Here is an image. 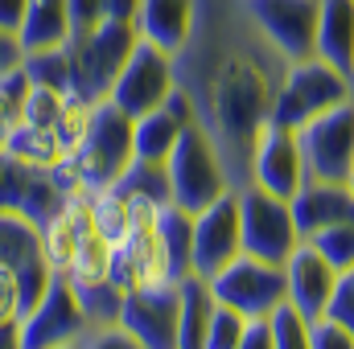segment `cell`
Here are the masks:
<instances>
[{
  "label": "cell",
  "instance_id": "f6af8a7d",
  "mask_svg": "<svg viewBox=\"0 0 354 349\" xmlns=\"http://www.w3.org/2000/svg\"><path fill=\"white\" fill-rule=\"evenodd\" d=\"M351 87H354V66H351Z\"/></svg>",
  "mask_w": 354,
  "mask_h": 349
},
{
  "label": "cell",
  "instance_id": "30bf717a",
  "mask_svg": "<svg viewBox=\"0 0 354 349\" xmlns=\"http://www.w3.org/2000/svg\"><path fill=\"white\" fill-rule=\"evenodd\" d=\"M91 333L87 317L75 300V288L66 283V275H54L50 288L41 292V300L17 321V337L21 349H62L79 346Z\"/></svg>",
  "mask_w": 354,
  "mask_h": 349
},
{
  "label": "cell",
  "instance_id": "44dd1931",
  "mask_svg": "<svg viewBox=\"0 0 354 349\" xmlns=\"http://www.w3.org/2000/svg\"><path fill=\"white\" fill-rule=\"evenodd\" d=\"M181 304H177V349H202L210 312H214V292L202 275H185L177 279Z\"/></svg>",
  "mask_w": 354,
  "mask_h": 349
},
{
  "label": "cell",
  "instance_id": "5bb4252c",
  "mask_svg": "<svg viewBox=\"0 0 354 349\" xmlns=\"http://www.w3.org/2000/svg\"><path fill=\"white\" fill-rule=\"evenodd\" d=\"M177 283H149L124 296L120 329L132 333L145 349H177Z\"/></svg>",
  "mask_w": 354,
  "mask_h": 349
},
{
  "label": "cell",
  "instance_id": "7402d4cb",
  "mask_svg": "<svg viewBox=\"0 0 354 349\" xmlns=\"http://www.w3.org/2000/svg\"><path fill=\"white\" fill-rule=\"evenodd\" d=\"M181 119H177L174 111L161 103L157 111H145V115H136L132 119V152H136V161H157V165H165L169 161V152H174L177 136H181Z\"/></svg>",
  "mask_w": 354,
  "mask_h": 349
},
{
  "label": "cell",
  "instance_id": "d6a6232c",
  "mask_svg": "<svg viewBox=\"0 0 354 349\" xmlns=\"http://www.w3.org/2000/svg\"><path fill=\"white\" fill-rule=\"evenodd\" d=\"M268 325H272V346L276 349H309V321L292 304H280L268 317Z\"/></svg>",
  "mask_w": 354,
  "mask_h": 349
},
{
  "label": "cell",
  "instance_id": "f1b7e54d",
  "mask_svg": "<svg viewBox=\"0 0 354 349\" xmlns=\"http://www.w3.org/2000/svg\"><path fill=\"white\" fill-rule=\"evenodd\" d=\"M243 333H248V317L214 300V312H210V325H206L202 349H239Z\"/></svg>",
  "mask_w": 354,
  "mask_h": 349
},
{
  "label": "cell",
  "instance_id": "8992f818",
  "mask_svg": "<svg viewBox=\"0 0 354 349\" xmlns=\"http://www.w3.org/2000/svg\"><path fill=\"white\" fill-rule=\"evenodd\" d=\"M75 189L79 185L66 165H29L0 148V210L25 214L29 222L41 226Z\"/></svg>",
  "mask_w": 354,
  "mask_h": 349
},
{
  "label": "cell",
  "instance_id": "ac0fdd59",
  "mask_svg": "<svg viewBox=\"0 0 354 349\" xmlns=\"http://www.w3.org/2000/svg\"><path fill=\"white\" fill-rule=\"evenodd\" d=\"M194 8H198V0H140V8H136L140 41H149L165 54H177L181 41L189 37Z\"/></svg>",
  "mask_w": 354,
  "mask_h": 349
},
{
  "label": "cell",
  "instance_id": "cb8c5ba5",
  "mask_svg": "<svg viewBox=\"0 0 354 349\" xmlns=\"http://www.w3.org/2000/svg\"><path fill=\"white\" fill-rule=\"evenodd\" d=\"M111 189H120L124 197H136V201L165 206V201H169V173H165V165H157V161H132Z\"/></svg>",
  "mask_w": 354,
  "mask_h": 349
},
{
  "label": "cell",
  "instance_id": "3957f363",
  "mask_svg": "<svg viewBox=\"0 0 354 349\" xmlns=\"http://www.w3.org/2000/svg\"><path fill=\"white\" fill-rule=\"evenodd\" d=\"M140 33L132 21H103L91 33H75L66 41V58H71V94L99 103L107 99V90L115 83V74L124 70L128 54L136 50Z\"/></svg>",
  "mask_w": 354,
  "mask_h": 349
},
{
  "label": "cell",
  "instance_id": "60d3db41",
  "mask_svg": "<svg viewBox=\"0 0 354 349\" xmlns=\"http://www.w3.org/2000/svg\"><path fill=\"white\" fill-rule=\"evenodd\" d=\"M25 4L29 0H0V29H21V17H25Z\"/></svg>",
  "mask_w": 354,
  "mask_h": 349
},
{
  "label": "cell",
  "instance_id": "4fadbf2b",
  "mask_svg": "<svg viewBox=\"0 0 354 349\" xmlns=\"http://www.w3.org/2000/svg\"><path fill=\"white\" fill-rule=\"evenodd\" d=\"M177 79H174V54L149 46V41H136V50L128 54L124 70L115 74V83L107 90V99L124 111V115H145V111H157L169 94H174Z\"/></svg>",
  "mask_w": 354,
  "mask_h": 349
},
{
  "label": "cell",
  "instance_id": "d4e9b609",
  "mask_svg": "<svg viewBox=\"0 0 354 349\" xmlns=\"http://www.w3.org/2000/svg\"><path fill=\"white\" fill-rule=\"evenodd\" d=\"M21 70L29 79V87H50L71 94V58H66V46L58 50H29L21 58Z\"/></svg>",
  "mask_w": 354,
  "mask_h": 349
},
{
  "label": "cell",
  "instance_id": "5b68a950",
  "mask_svg": "<svg viewBox=\"0 0 354 349\" xmlns=\"http://www.w3.org/2000/svg\"><path fill=\"white\" fill-rule=\"evenodd\" d=\"M165 173H169V201L181 206V210H189V214L206 210L218 193L231 189L227 169H223L214 144L206 140V132L198 123H185L181 128L174 152L165 161Z\"/></svg>",
  "mask_w": 354,
  "mask_h": 349
},
{
  "label": "cell",
  "instance_id": "6da1fadb",
  "mask_svg": "<svg viewBox=\"0 0 354 349\" xmlns=\"http://www.w3.org/2000/svg\"><path fill=\"white\" fill-rule=\"evenodd\" d=\"M284 66L243 0H198L189 37L174 54V79L194 107V123L214 144L231 189L252 185V144L272 119Z\"/></svg>",
  "mask_w": 354,
  "mask_h": 349
},
{
  "label": "cell",
  "instance_id": "74e56055",
  "mask_svg": "<svg viewBox=\"0 0 354 349\" xmlns=\"http://www.w3.org/2000/svg\"><path fill=\"white\" fill-rule=\"evenodd\" d=\"M83 349H145L132 333H124L120 325H107V329H91L83 337Z\"/></svg>",
  "mask_w": 354,
  "mask_h": 349
},
{
  "label": "cell",
  "instance_id": "9c48e42d",
  "mask_svg": "<svg viewBox=\"0 0 354 349\" xmlns=\"http://www.w3.org/2000/svg\"><path fill=\"white\" fill-rule=\"evenodd\" d=\"M239 197V230H243V251L268 263H284L292 255V247L301 243L292 210L284 197L268 193L260 185H243L235 189Z\"/></svg>",
  "mask_w": 354,
  "mask_h": 349
},
{
  "label": "cell",
  "instance_id": "d6986e66",
  "mask_svg": "<svg viewBox=\"0 0 354 349\" xmlns=\"http://www.w3.org/2000/svg\"><path fill=\"white\" fill-rule=\"evenodd\" d=\"M317 58L351 79L354 66V0H322L317 8Z\"/></svg>",
  "mask_w": 354,
  "mask_h": 349
},
{
  "label": "cell",
  "instance_id": "ba28073f",
  "mask_svg": "<svg viewBox=\"0 0 354 349\" xmlns=\"http://www.w3.org/2000/svg\"><path fill=\"white\" fill-rule=\"evenodd\" d=\"M214 300L243 312L248 321H264L284 304V263H268L256 255H239L235 263H227L214 279H206Z\"/></svg>",
  "mask_w": 354,
  "mask_h": 349
},
{
  "label": "cell",
  "instance_id": "ee69618b",
  "mask_svg": "<svg viewBox=\"0 0 354 349\" xmlns=\"http://www.w3.org/2000/svg\"><path fill=\"white\" fill-rule=\"evenodd\" d=\"M62 349H83V341H79V346H62Z\"/></svg>",
  "mask_w": 354,
  "mask_h": 349
},
{
  "label": "cell",
  "instance_id": "ab89813d",
  "mask_svg": "<svg viewBox=\"0 0 354 349\" xmlns=\"http://www.w3.org/2000/svg\"><path fill=\"white\" fill-rule=\"evenodd\" d=\"M239 349H276L272 346V325H268V317L264 321H248V333H243Z\"/></svg>",
  "mask_w": 354,
  "mask_h": 349
},
{
  "label": "cell",
  "instance_id": "f35d334b",
  "mask_svg": "<svg viewBox=\"0 0 354 349\" xmlns=\"http://www.w3.org/2000/svg\"><path fill=\"white\" fill-rule=\"evenodd\" d=\"M21 58H25V46H21V37H17L12 29H0V74L17 70V66H21Z\"/></svg>",
  "mask_w": 354,
  "mask_h": 349
},
{
  "label": "cell",
  "instance_id": "4316f807",
  "mask_svg": "<svg viewBox=\"0 0 354 349\" xmlns=\"http://www.w3.org/2000/svg\"><path fill=\"white\" fill-rule=\"evenodd\" d=\"M0 148L12 152V157H21V161H29V165H62V152H58L54 132H37V128H25V123Z\"/></svg>",
  "mask_w": 354,
  "mask_h": 349
},
{
  "label": "cell",
  "instance_id": "7a4b0ae2",
  "mask_svg": "<svg viewBox=\"0 0 354 349\" xmlns=\"http://www.w3.org/2000/svg\"><path fill=\"white\" fill-rule=\"evenodd\" d=\"M132 161H136V152H132V115H124L111 99L91 103L87 132L71 148V157L62 161L75 177V185L87 189V193L111 189Z\"/></svg>",
  "mask_w": 354,
  "mask_h": 349
},
{
  "label": "cell",
  "instance_id": "ffe728a7",
  "mask_svg": "<svg viewBox=\"0 0 354 349\" xmlns=\"http://www.w3.org/2000/svg\"><path fill=\"white\" fill-rule=\"evenodd\" d=\"M17 37L25 46V54L66 46L71 41V8H66V0H29Z\"/></svg>",
  "mask_w": 354,
  "mask_h": 349
},
{
  "label": "cell",
  "instance_id": "4dcf8cb0",
  "mask_svg": "<svg viewBox=\"0 0 354 349\" xmlns=\"http://www.w3.org/2000/svg\"><path fill=\"white\" fill-rule=\"evenodd\" d=\"M305 243H313V247L330 259L334 271H346V267L354 263V218L338 222V226L317 230V235H313V239H305Z\"/></svg>",
  "mask_w": 354,
  "mask_h": 349
},
{
  "label": "cell",
  "instance_id": "603a6c76",
  "mask_svg": "<svg viewBox=\"0 0 354 349\" xmlns=\"http://www.w3.org/2000/svg\"><path fill=\"white\" fill-rule=\"evenodd\" d=\"M157 235H161L174 279H185L189 275V251H194V214L174 206V201L157 206Z\"/></svg>",
  "mask_w": 354,
  "mask_h": 349
},
{
  "label": "cell",
  "instance_id": "b9f144b4",
  "mask_svg": "<svg viewBox=\"0 0 354 349\" xmlns=\"http://www.w3.org/2000/svg\"><path fill=\"white\" fill-rule=\"evenodd\" d=\"M136 8H140V0H107V17L111 21H132L136 25Z\"/></svg>",
  "mask_w": 354,
  "mask_h": 349
},
{
  "label": "cell",
  "instance_id": "7bdbcfd3",
  "mask_svg": "<svg viewBox=\"0 0 354 349\" xmlns=\"http://www.w3.org/2000/svg\"><path fill=\"white\" fill-rule=\"evenodd\" d=\"M346 189H351V197H354V165H351V177H346Z\"/></svg>",
  "mask_w": 354,
  "mask_h": 349
},
{
  "label": "cell",
  "instance_id": "1f68e13d",
  "mask_svg": "<svg viewBox=\"0 0 354 349\" xmlns=\"http://www.w3.org/2000/svg\"><path fill=\"white\" fill-rule=\"evenodd\" d=\"M62 103H66V94H62V90L29 87V94H25V107H21V123H25V128H37V132H54Z\"/></svg>",
  "mask_w": 354,
  "mask_h": 349
},
{
  "label": "cell",
  "instance_id": "484cf974",
  "mask_svg": "<svg viewBox=\"0 0 354 349\" xmlns=\"http://www.w3.org/2000/svg\"><path fill=\"white\" fill-rule=\"evenodd\" d=\"M75 300L83 308L91 329H107V325H120V304H124V292L107 279V283H91V288H75Z\"/></svg>",
  "mask_w": 354,
  "mask_h": 349
},
{
  "label": "cell",
  "instance_id": "83f0119b",
  "mask_svg": "<svg viewBox=\"0 0 354 349\" xmlns=\"http://www.w3.org/2000/svg\"><path fill=\"white\" fill-rule=\"evenodd\" d=\"M25 94H29V79L25 70H8L0 74V144L21 128V107H25Z\"/></svg>",
  "mask_w": 354,
  "mask_h": 349
},
{
  "label": "cell",
  "instance_id": "2e32d148",
  "mask_svg": "<svg viewBox=\"0 0 354 349\" xmlns=\"http://www.w3.org/2000/svg\"><path fill=\"white\" fill-rule=\"evenodd\" d=\"M338 271L330 267V259L313 247V243H297L292 255L284 259V304H292L305 321L326 317V304L334 296Z\"/></svg>",
  "mask_w": 354,
  "mask_h": 349
},
{
  "label": "cell",
  "instance_id": "e575fe53",
  "mask_svg": "<svg viewBox=\"0 0 354 349\" xmlns=\"http://www.w3.org/2000/svg\"><path fill=\"white\" fill-rule=\"evenodd\" d=\"M309 349H354V333L330 317L309 321Z\"/></svg>",
  "mask_w": 354,
  "mask_h": 349
},
{
  "label": "cell",
  "instance_id": "9a60e30c",
  "mask_svg": "<svg viewBox=\"0 0 354 349\" xmlns=\"http://www.w3.org/2000/svg\"><path fill=\"white\" fill-rule=\"evenodd\" d=\"M305 181H309V173H305L297 132L280 128V123H264L256 144H252V185H260V189L288 201Z\"/></svg>",
  "mask_w": 354,
  "mask_h": 349
},
{
  "label": "cell",
  "instance_id": "277c9868",
  "mask_svg": "<svg viewBox=\"0 0 354 349\" xmlns=\"http://www.w3.org/2000/svg\"><path fill=\"white\" fill-rule=\"evenodd\" d=\"M351 94H354L351 79L338 66H330L326 58L313 54L305 62H288L284 79L276 87V99H272V119L268 123H280V128L297 132L301 123H309L313 115H322L338 103H346Z\"/></svg>",
  "mask_w": 354,
  "mask_h": 349
},
{
  "label": "cell",
  "instance_id": "52a82bcc",
  "mask_svg": "<svg viewBox=\"0 0 354 349\" xmlns=\"http://www.w3.org/2000/svg\"><path fill=\"white\" fill-rule=\"evenodd\" d=\"M297 144L305 157L309 181H338L346 185L354 165V94L346 103L313 115L309 123L297 128Z\"/></svg>",
  "mask_w": 354,
  "mask_h": 349
},
{
  "label": "cell",
  "instance_id": "f546056e",
  "mask_svg": "<svg viewBox=\"0 0 354 349\" xmlns=\"http://www.w3.org/2000/svg\"><path fill=\"white\" fill-rule=\"evenodd\" d=\"M87 119H91V103H87V99H79V94H66V103H62V111H58V123H54V140H58L62 161H66V157H71V148L83 140Z\"/></svg>",
  "mask_w": 354,
  "mask_h": 349
},
{
  "label": "cell",
  "instance_id": "8d00e7d4",
  "mask_svg": "<svg viewBox=\"0 0 354 349\" xmlns=\"http://www.w3.org/2000/svg\"><path fill=\"white\" fill-rule=\"evenodd\" d=\"M66 8H71V37L91 33L107 21V0H66Z\"/></svg>",
  "mask_w": 354,
  "mask_h": 349
},
{
  "label": "cell",
  "instance_id": "7c38bea8",
  "mask_svg": "<svg viewBox=\"0 0 354 349\" xmlns=\"http://www.w3.org/2000/svg\"><path fill=\"white\" fill-rule=\"evenodd\" d=\"M243 255V230H239V197L235 189L218 193L206 210L194 214V251H189V275L214 279L227 263Z\"/></svg>",
  "mask_w": 354,
  "mask_h": 349
},
{
  "label": "cell",
  "instance_id": "e0dca14e",
  "mask_svg": "<svg viewBox=\"0 0 354 349\" xmlns=\"http://www.w3.org/2000/svg\"><path fill=\"white\" fill-rule=\"evenodd\" d=\"M288 210H292L297 235L301 239H313L317 230L354 218V197H351V189L338 185V181H305L288 197Z\"/></svg>",
  "mask_w": 354,
  "mask_h": 349
},
{
  "label": "cell",
  "instance_id": "836d02e7",
  "mask_svg": "<svg viewBox=\"0 0 354 349\" xmlns=\"http://www.w3.org/2000/svg\"><path fill=\"white\" fill-rule=\"evenodd\" d=\"M326 317L338 321V325H346L354 333V263L346 271H338V283H334V296L326 304Z\"/></svg>",
  "mask_w": 354,
  "mask_h": 349
},
{
  "label": "cell",
  "instance_id": "d590c367",
  "mask_svg": "<svg viewBox=\"0 0 354 349\" xmlns=\"http://www.w3.org/2000/svg\"><path fill=\"white\" fill-rule=\"evenodd\" d=\"M21 321V279L8 263H0V325Z\"/></svg>",
  "mask_w": 354,
  "mask_h": 349
},
{
  "label": "cell",
  "instance_id": "8fae6325",
  "mask_svg": "<svg viewBox=\"0 0 354 349\" xmlns=\"http://www.w3.org/2000/svg\"><path fill=\"white\" fill-rule=\"evenodd\" d=\"M243 8L284 62H305L317 54L322 0H243Z\"/></svg>",
  "mask_w": 354,
  "mask_h": 349
}]
</instances>
